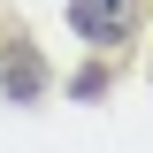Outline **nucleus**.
<instances>
[{
    "mask_svg": "<svg viewBox=\"0 0 153 153\" xmlns=\"http://www.w3.org/2000/svg\"><path fill=\"white\" fill-rule=\"evenodd\" d=\"M69 23H76V38L115 46V38L138 23V0H69Z\"/></svg>",
    "mask_w": 153,
    "mask_h": 153,
    "instance_id": "nucleus-1",
    "label": "nucleus"
}]
</instances>
